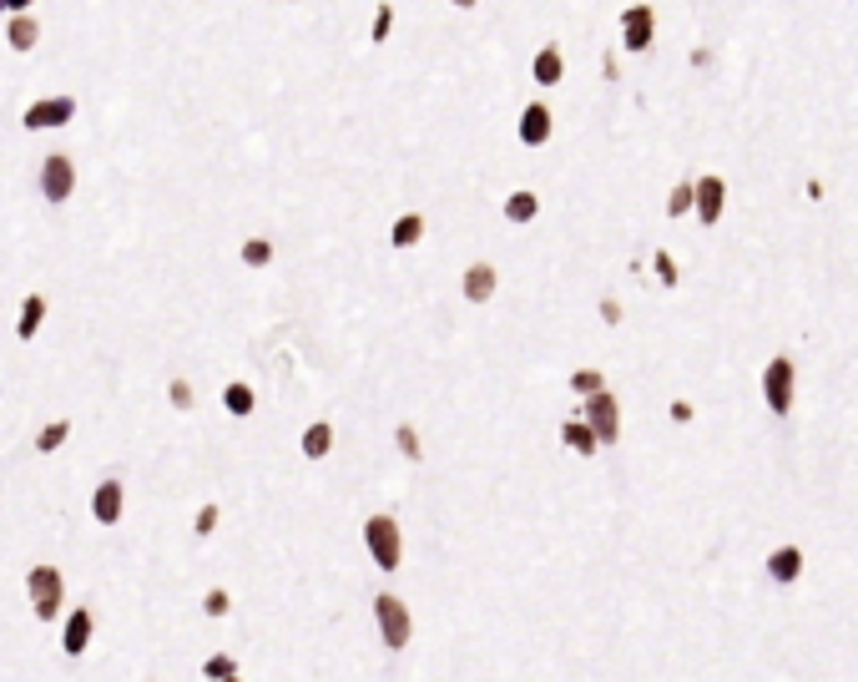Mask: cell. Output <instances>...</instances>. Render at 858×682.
Here are the masks:
<instances>
[{"label": "cell", "instance_id": "cell-32", "mask_svg": "<svg viewBox=\"0 0 858 682\" xmlns=\"http://www.w3.org/2000/svg\"><path fill=\"white\" fill-rule=\"evenodd\" d=\"M203 672H207L212 682H222V677H232L238 668H232V657H228V652H218V657H207V662H203Z\"/></svg>", "mask_w": 858, "mask_h": 682}, {"label": "cell", "instance_id": "cell-40", "mask_svg": "<svg viewBox=\"0 0 858 682\" xmlns=\"http://www.w3.org/2000/svg\"><path fill=\"white\" fill-rule=\"evenodd\" d=\"M288 5H294V0H288Z\"/></svg>", "mask_w": 858, "mask_h": 682}, {"label": "cell", "instance_id": "cell-24", "mask_svg": "<svg viewBox=\"0 0 858 682\" xmlns=\"http://www.w3.org/2000/svg\"><path fill=\"white\" fill-rule=\"evenodd\" d=\"M692 207H697V187H692V182H677L672 197H666V218H687Z\"/></svg>", "mask_w": 858, "mask_h": 682}, {"label": "cell", "instance_id": "cell-13", "mask_svg": "<svg viewBox=\"0 0 858 682\" xmlns=\"http://www.w3.org/2000/svg\"><path fill=\"white\" fill-rule=\"evenodd\" d=\"M515 132H520V142H526V147H546V142H551V106L530 102L526 112H520V127H515Z\"/></svg>", "mask_w": 858, "mask_h": 682}, {"label": "cell", "instance_id": "cell-36", "mask_svg": "<svg viewBox=\"0 0 858 682\" xmlns=\"http://www.w3.org/2000/svg\"><path fill=\"white\" fill-rule=\"evenodd\" d=\"M601 319L606 323H621V304H616V298H601Z\"/></svg>", "mask_w": 858, "mask_h": 682}, {"label": "cell", "instance_id": "cell-9", "mask_svg": "<svg viewBox=\"0 0 858 682\" xmlns=\"http://www.w3.org/2000/svg\"><path fill=\"white\" fill-rule=\"evenodd\" d=\"M656 36V15L646 0H637V5H627V15H621V46L627 51H646Z\"/></svg>", "mask_w": 858, "mask_h": 682}, {"label": "cell", "instance_id": "cell-28", "mask_svg": "<svg viewBox=\"0 0 858 682\" xmlns=\"http://www.w3.org/2000/svg\"><path fill=\"white\" fill-rule=\"evenodd\" d=\"M394 445H399V455H410V460H420V455H424V445H420V435H414V425H399V430H394Z\"/></svg>", "mask_w": 858, "mask_h": 682}, {"label": "cell", "instance_id": "cell-37", "mask_svg": "<svg viewBox=\"0 0 858 682\" xmlns=\"http://www.w3.org/2000/svg\"><path fill=\"white\" fill-rule=\"evenodd\" d=\"M449 5H460V11H470V5H474V0H449Z\"/></svg>", "mask_w": 858, "mask_h": 682}, {"label": "cell", "instance_id": "cell-22", "mask_svg": "<svg viewBox=\"0 0 858 682\" xmlns=\"http://www.w3.org/2000/svg\"><path fill=\"white\" fill-rule=\"evenodd\" d=\"M424 238V218L420 213H404V218H394V228H389V243L394 248H414Z\"/></svg>", "mask_w": 858, "mask_h": 682}, {"label": "cell", "instance_id": "cell-23", "mask_svg": "<svg viewBox=\"0 0 858 682\" xmlns=\"http://www.w3.org/2000/svg\"><path fill=\"white\" fill-rule=\"evenodd\" d=\"M536 213H540V197L530 193V187H520V193L505 197V218H510V223H530Z\"/></svg>", "mask_w": 858, "mask_h": 682}, {"label": "cell", "instance_id": "cell-25", "mask_svg": "<svg viewBox=\"0 0 858 682\" xmlns=\"http://www.w3.org/2000/svg\"><path fill=\"white\" fill-rule=\"evenodd\" d=\"M238 258H243L248 268H268V263H273V243H268V238H248V243L238 248Z\"/></svg>", "mask_w": 858, "mask_h": 682}, {"label": "cell", "instance_id": "cell-29", "mask_svg": "<svg viewBox=\"0 0 858 682\" xmlns=\"http://www.w3.org/2000/svg\"><path fill=\"white\" fill-rule=\"evenodd\" d=\"M203 612H207V617H228V612H232V596L222 592V587H212V592L203 596Z\"/></svg>", "mask_w": 858, "mask_h": 682}, {"label": "cell", "instance_id": "cell-15", "mask_svg": "<svg viewBox=\"0 0 858 682\" xmlns=\"http://www.w3.org/2000/svg\"><path fill=\"white\" fill-rule=\"evenodd\" d=\"M460 284H465V298H470V304H490V294H495V284H500V273L490 268V263H470Z\"/></svg>", "mask_w": 858, "mask_h": 682}, {"label": "cell", "instance_id": "cell-5", "mask_svg": "<svg viewBox=\"0 0 858 682\" xmlns=\"http://www.w3.org/2000/svg\"><path fill=\"white\" fill-rule=\"evenodd\" d=\"M0 41H5V51H11V56H36L41 46H46V21H41L36 11L5 15V31H0Z\"/></svg>", "mask_w": 858, "mask_h": 682}, {"label": "cell", "instance_id": "cell-21", "mask_svg": "<svg viewBox=\"0 0 858 682\" xmlns=\"http://www.w3.org/2000/svg\"><path fill=\"white\" fill-rule=\"evenodd\" d=\"M298 445H303V455H308V460H323V455L333 450V425H329V420H319V425H308Z\"/></svg>", "mask_w": 858, "mask_h": 682}, {"label": "cell", "instance_id": "cell-38", "mask_svg": "<svg viewBox=\"0 0 858 682\" xmlns=\"http://www.w3.org/2000/svg\"><path fill=\"white\" fill-rule=\"evenodd\" d=\"M222 682H243V677H238V672H232V677H222Z\"/></svg>", "mask_w": 858, "mask_h": 682}, {"label": "cell", "instance_id": "cell-14", "mask_svg": "<svg viewBox=\"0 0 858 682\" xmlns=\"http://www.w3.org/2000/svg\"><path fill=\"white\" fill-rule=\"evenodd\" d=\"M91 632H96V617H91L86 606H77L71 617H66V632H61V647H66V657H81L91 647Z\"/></svg>", "mask_w": 858, "mask_h": 682}, {"label": "cell", "instance_id": "cell-31", "mask_svg": "<svg viewBox=\"0 0 858 682\" xmlns=\"http://www.w3.org/2000/svg\"><path fill=\"white\" fill-rule=\"evenodd\" d=\"M652 268H656V278H662L666 288H677V263H672V253H662V248H656V253H652Z\"/></svg>", "mask_w": 858, "mask_h": 682}, {"label": "cell", "instance_id": "cell-2", "mask_svg": "<svg viewBox=\"0 0 858 682\" xmlns=\"http://www.w3.org/2000/svg\"><path fill=\"white\" fill-rule=\"evenodd\" d=\"M77 182H81V168H77V157L71 152H46L41 157L36 187H41V197H46L51 207L71 203V197H77Z\"/></svg>", "mask_w": 858, "mask_h": 682}, {"label": "cell", "instance_id": "cell-18", "mask_svg": "<svg viewBox=\"0 0 858 682\" xmlns=\"http://www.w3.org/2000/svg\"><path fill=\"white\" fill-rule=\"evenodd\" d=\"M798 571H803V551H798V546H778V551L768 556L772 581H798Z\"/></svg>", "mask_w": 858, "mask_h": 682}, {"label": "cell", "instance_id": "cell-34", "mask_svg": "<svg viewBox=\"0 0 858 682\" xmlns=\"http://www.w3.org/2000/svg\"><path fill=\"white\" fill-rule=\"evenodd\" d=\"M41 0H0V11L5 15H21V11H36Z\"/></svg>", "mask_w": 858, "mask_h": 682}, {"label": "cell", "instance_id": "cell-1", "mask_svg": "<svg viewBox=\"0 0 858 682\" xmlns=\"http://www.w3.org/2000/svg\"><path fill=\"white\" fill-rule=\"evenodd\" d=\"M77 116H81V96H77V91H46V96H36V102L21 106L15 127L36 137V132H61V127H71Z\"/></svg>", "mask_w": 858, "mask_h": 682}, {"label": "cell", "instance_id": "cell-19", "mask_svg": "<svg viewBox=\"0 0 858 682\" xmlns=\"http://www.w3.org/2000/svg\"><path fill=\"white\" fill-rule=\"evenodd\" d=\"M561 440H565L576 455H596V450H601V440H596V430H591L586 420H565V425H561Z\"/></svg>", "mask_w": 858, "mask_h": 682}, {"label": "cell", "instance_id": "cell-26", "mask_svg": "<svg viewBox=\"0 0 858 682\" xmlns=\"http://www.w3.org/2000/svg\"><path fill=\"white\" fill-rule=\"evenodd\" d=\"M389 31H394V11H389V5H379V11H374V26H369V41H374V46H384Z\"/></svg>", "mask_w": 858, "mask_h": 682}, {"label": "cell", "instance_id": "cell-35", "mask_svg": "<svg viewBox=\"0 0 858 682\" xmlns=\"http://www.w3.org/2000/svg\"><path fill=\"white\" fill-rule=\"evenodd\" d=\"M672 420H677V425H687V420H692V405H687V399H672Z\"/></svg>", "mask_w": 858, "mask_h": 682}, {"label": "cell", "instance_id": "cell-11", "mask_svg": "<svg viewBox=\"0 0 858 682\" xmlns=\"http://www.w3.org/2000/svg\"><path fill=\"white\" fill-rule=\"evenodd\" d=\"M46 314H51V298H46V294H26V298H21V309H15V339L31 344V339L46 329Z\"/></svg>", "mask_w": 858, "mask_h": 682}, {"label": "cell", "instance_id": "cell-33", "mask_svg": "<svg viewBox=\"0 0 858 682\" xmlns=\"http://www.w3.org/2000/svg\"><path fill=\"white\" fill-rule=\"evenodd\" d=\"M218 505H203V511H197V521H193V531L197 536H212V531H218Z\"/></svg>", "mask_w": 858, "mask_h": 682}, {"label": "cell", "instance_id": "cell-39", "mask_svg": "<svg viewBox=\"0 0 858 682\" xmlns=\"http://www.w3.org/2000/svg\"><path fill=\"white\" fill-rule=\"evenodd\" d=\"M631 5H637V0H631Z\"/></svg>", "mask_w": 858, "mask_h": 682}, {"label": "cell", "instance_id": "cell-16", "mask_svg": "<svg viewBox=\"0 0 858 682\" xmlns=\"http://www.w3.org/2000/svg\"><path fill=\"white\" fill-rule=\"evenodd\" d=\"M222 410H228L232 420H248V414L257 410V395H253V385H243V379H232V385L222 389Z\"/></svg>", "mask_w": 858, "mask_h": 682}, {"label": "cell", "instance_id": "cell-8", "mask_svg": "<svg viewBox=\"0 0 858 682\" xmlns=\"http://www.w3.org/2000/svg\"><path fill=\"white\" fill-rule=\"evenodd\" d=\"M586 425L596 430V440H601V445H616V435H621V410H616V395H611V389H596V395H586Z\"/></svg>", "mask_w": 858, "mask_h": 682}, {"label": "cell", "instance_id": "cell-12", "mask_svg": "<svg viewBox=\"0 0 858 682\" xmlns=\"http://www.w3.org/2000/svg\"><path fill=\"white\" fill-rule=\"evenodd\" d=\"M722 207H727V182L712 172V177H697V218L712 228L722 218Z\"/></svg>", "mask_w": 858, "mask_h": 682}, {"label": "cell", "instance_id": "cell-30", "mask_svg": "<svg viewBox=\"0 0 858 682\" xmlns=\"http://www.w3.org/2000/svg\"><path fill=\"white\" fill-rule=\"evenodd\" d=\"M571 389H576V395H596V389H606V379L596 369H576L571 374Z\"/></svg>", "mask_w": 858, "mask_h": 682}, {"label": "cell", "instance_id": "cell-41", "mask_svg": "<svg viewBox=\"0 0 858 682\" xmlns=\"http://www.w3.org/2000/svg\"><path fill=\"white\" fill-rule=\"evenodd\" d=\"M0 15H5V11H0Z\"/></svg>", "mask_w": 858, "mask_h": 682}, {"label": "cell", "instance_id": "cell-10", "mask_svg": "<svg viewBox=\"0 0 858 682\" xmlns=\"http://www.w3.org/2000/svg\"><path fill=\"white\" fill-rule=\"evenodd\" d=\"M122 511H127V486H122V480H102V486L91 490V515H96L102 526H116Z\"/></svg>", "mask_w": 858, "mask_h": 682}, {"label": "cell", "instance_id": "cell-3", "mask_svg": "<svg viewBox=\"0 0 858 682\" xmlns=\"http://www.w3.org/2000/svg\"><path fill=\"white\" fill-rule=\"evenodd\" d=\"M364 546H369V556H374V567H379V571H399L404 541H399V521H394V515H369V521H364Z\"/></svg>", "mask_w": 858, "mask_h": 682}, {"label": "cell", "instance_id": "cell-27", "mask_svg": "<svg viewBox=\"0 0 858 682\" xmlns=\"http://www.w3.org/2000/svg\"><path fill=\"white\" fill-rule=\"evenodd\" d=\"M167 399H172V410H193V385L187 379H167Z\"/></svg>", "mask_w": 858, "mask_h": 682}, {"label": "cell", "instance_id": "cell-4", "mask_svg": "<svg viewBox=\"0 0 858 682\" xmlns=\"http://www.w3.org/2000/svg\"><path fill=\"white\" fill-rule=\"evenodd\" d=\"M26 592H31V612L41 622H56L61 617V602H66V581L56 567H31L26 571Z\"/></svg>", "mask_w": 858, "mask_h": 682}, {"label": "cell", "instance_id": "cell-17", "mask_svg": "<svg viewBox=\"0 0 858 682\" xmlns=\"http://www.w3.org/2000/svg\"><path fill=\"white\" fill-rule=\"evenodd\" d=\"M71 440V414H61V420H46V425L36 430V455H56Z\"/></svg>", "mask_w": 858, "mask_h": 682}, {"label": "cell", "instance_id": "cell-6", "mask_svg": "<svg viewBox=\"0 0 858 682\" xmlns=\"http://www.w3.org/2000/svg\"><path fill=\"white\" fill-rule=\"evenodd\" d=\"M374 622H379V632H384V647H410V632H414V622H410V606L399 602L394 592H384V596H374Z\"/></svg>", "mask_w": 858, "mask_h": 682}, {"label": "cell", "instance_id": "cell-7", "mask_svg": "<svg viewBox=\"0 0 858 682\" xmlns=\"http://www.w3.org/2000/svg\"><path fill=\"white\" fill-rule=\"evenodd\" d=\"M793 385H798L793 359H772L768 369H763V399H768L772 414H788V410H793Z\"/></svg>", "mask_w": 858, "mask_h": 682}, {"label": "cell", "instance_id": "cell-20", "mask_svg": "<svg viewBox=\"0 0 858 682\" xmlns=\"http://www.w3.org/2000/svg\"><path fill=\"white\" fill-rule=\"evenodd\" d=\"M561 71H565V61H561V46H546V51L530 61V77L540 81V86H555L561 81Z\"/></svg>", "mask_w": 858, "mask_h": 682}]
</instances>
